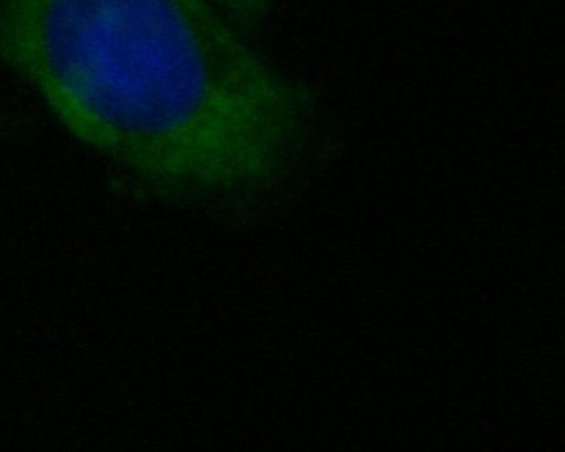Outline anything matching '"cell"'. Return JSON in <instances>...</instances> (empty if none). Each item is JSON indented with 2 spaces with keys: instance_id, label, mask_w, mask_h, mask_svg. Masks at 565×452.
Wrapping results in <instances>:
<instances>
[{
  "instance_id": "1",
  "label": "cell",
  "mask_w": 565,
  "mask_h": 452,
  "mask_svg": "<svg viewBox=\"0 0 565 452\" xmlns=\"http://www.w3.org/2000/svg\"><path fill=\"white\" fill-rule=\"evenodd\" d=\"M0 63L75 140L186 198L265 182L311 111L211 0H0Z\"/></svg>"
},
{
  "instance_id": "2",
  "label": "cell",
  "mask_w": 565,
  "mask_h": 452,
  "mask_svg": "<svg viewBox=\"0 0 565 452\" xmlns=\"http://www.w3.org/2000/svg\"><path fill=\"white\" fill-rule=\"evenodd\" d=\"M233 24L250 33L265 21L273 0H211Z\"/></svg>"
}]
</instances>
